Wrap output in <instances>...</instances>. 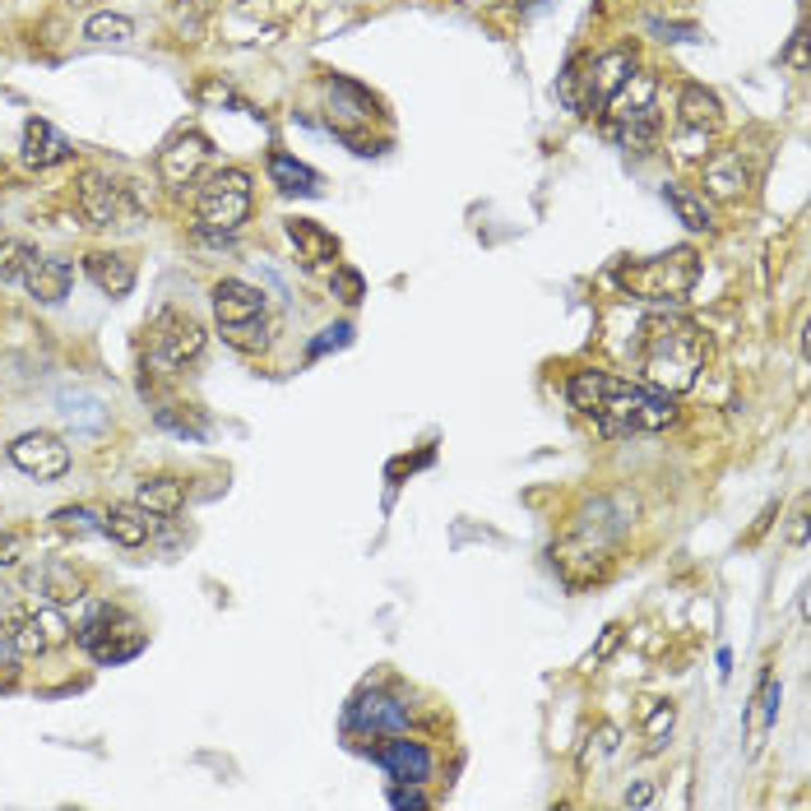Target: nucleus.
<instances>
[{
  "instance_id": "30",
  "label": "nucleus",
  "mask_w": 811,
  "mask_h": 811,
  "mask_svg": "<svg viewBox=\"0 0 811 811\" xmlns=\"http://www.w3.org/2000/svg\"><path fill=\"white\" fill-rule=\"evenodd\" d=\"M617 140L635 149V153H649L654 144H659V107L645 112V116H631V121H621L617 126Z\"/></svg>"
},
{
  "instance_id": "23",
  "label": "nucleus",
  "mask_w": 811,
  "mask_h": 811,
  "mask_svg": "<svg viewBox=\"0 0 811 811\" xmlns=\"http://www.w3.org/2000/svg\"><path fill=\"white\" fill-rule=\"evenodd\" d=\"M269 181L288 195H320V172L288 159V153H269Z\"/></svg>"
},
{
  "instance_id": "14",
  "label": "nucleus",
  "mask_w": 811,
  "mask_h": 811,
  "mask_svg": "<svg viewBox=\"0 0 811 811\" xmlns=\"http://www.w3.org/2000/svg\"><path fill=\"white\" fill-rule=\"evenodd\" d=\"M214 316H218V325L261 320V316H265V292L251 288L246 279H223V283L214 288Z\"/></svg>"
},
{
  "instance_id": "1",
  "label": "nucleus",
  "mask_w": 811,
  "mask_h": 811,
  "mask_svg": "<svg viewBox=\"0 0 811 811\" xmlns=\"http://www.w3.org/2000/svg\"><path fill=\"white\" fill-rule=\"evenodd\" d=\"M571 404L594 418V427L603 436H631V431H659L677 418L672 408V394L641 385V381H626V376H612V371H575L571 385Z\"/></svg>"
},
{
  "instance_id": "45",
  "label": "nucleus",
  "mask_w": 811,
  "mask_h": 811,
  "mask_svg": "<svg viewBox=\"0 0 811 811\" xmlns=\"http://www.w3.org/2000/svg\"><path fill=\"white\" fill-rule=\"evenodd\" d=\"M784 61H788L798 75H807V33H793V42H788V51H784Z\"/></svg>"
},
{
  "instance_id": "34",
  "label": "nucleus",
  "mask_w": 811,
  "mask_h": 811,
  "mask_svg": "<svg viewBox=\"0 0 811 811\" xmlns=\"http://www.w3.org/2000/svg\"><path fill=\"white\" fill-rule=\"evenodd\" d=\"M223 339H228L237 353H265V349H269L265 320H241V325H223Z\"/></svg>"
},
{
  "instance_id": "29",
  "label": "nucleus",
  "mask_w": 811,
  "mask_h": 811,
  "mask_svg": "<svg viewBox=\"0 0 811 811\" xmlns=\"http://www.w3.org/2000/svg\"><path fill=\"white\" fill-rule=\"evenodd\" d=\"M617 751H621V728L617 723H598V728L590 733V742H584V751H580V770L590 774L598 765H608Z\"/></svg>"
},
{
  "instance_id": "12",
  "label": "nucleus",
  "mask_w": 811,
  "mask_h": 811,
  "mask_svg": "<svg viewBox=\"0 0 811 811\" xmlns=\"http://www.w3.org/2000/svg\"><path fill=\"white\" fill-rule=\"evenodd\" d=\"M747 186H751V172H747V163H742L737 149H714L710 159H705V191H710L714 200L733 204V200L747 195Z\"/></svg>"
},
{
  "instance_id": "15",
  "label": "nucleus",
  "mask_w": 811,
  "mask_h": 811,
  "mask_svg": "<svg viewBox=\"0 0 811 811\" xmlns=\"http://www.w3.org/2000/svg\"><path fill=\"white\" fill-rule=\"evenodd\" d=\"M56 404H61V418L71 422L75 436H102L107 422H112L107 404H102V394H93V390H61Z\"/></svg>"
},
{
  "instance_id": "44",
  "label": "nucleus",
  "mask_w": 811,
  "mask_h": 811,
  "mask_svg": "<svg viewBox=\"0 0 811 811\" xmlns=\"http://www.w3.org/2000/svg\"><path fill=\"white\" fill-rule=\"evenodd\" d=\"M621 807H654V784L649 780H635L626 793H621Z\"/></svg>"
},
{
  "instance_id": "20",
  "label": "nucleus",
  "mask_w": 811,
  "mask_h": 811,
  "mask_svg": "<svg viewBox=\"0 0 811 811\" xmlns=\"http://www.w3.org/2000/svg\"><path fill=\"white\" fill-rule=\"evenodd\" d=\"M102 533L121 547H144L149 533H153V520L140 502H116L107 515H102Z\"/></svg>"
},
{
  "instance_id": "9",
  "label": "nucleus",
  "mask_w": 811,
  "mask_h": 811,
  "mask_svg": "<svg viewBox=\"0 0 811 811\" xmlns=\"http://www.w3.org/2000/svg\"><path fill=\"white\" fill-rule=\"evenodd\" d=\"M349 728L357 733H376V737H390V733H404L408 728V710L394 696L381 692H362L349 705Z\"/></svg>"
},
{
  "instance_id": "26",
  "label": "nucleus",
  "mask_w": 811,
  "mask_h": 811,
  "mask_svg": "<svg viewBox=\"0 0 811 811\" xmlns=\"http://www.w3.org/2000/svg\"><path fill=\"white\" fill-rule=\"evenodd\" d=\"M5 641H10L14 649H20V659H38L42 649H51L38 612H14V617L5 621Z\"/></svg>"
},
{
  "instance_id": "37",
  "label": "nucleus",
  "mask_w": 811,
  "mask_h": 811,
  "mask_svg": "<svg viewBox=\"0 0 811 811\" xmlns=\"http://www.w3.org/2000/svg\"><path fill=\"white\" fill-rule=\"evenodd\" d=\"M353 343V325H330V330H320V339L311 343L306 349V357L316 362V357H325V353H339V349H349Z\"/></svg>"
},
{
  "instance_id": "35",
  "label": "nucleus",
  "mask_w": 811,
  "mask_h": 811,
  "mask_svg": "<svg viewBox=\"0 0 811 811\" xmlns=\"http://www.w3.org/2000/svg\"><path fill=\"white\" fill-rule=\"evenodd\" d=\"M33 261V246L20 237H5L0 241V283H14V279H24V269Z\"/></svg>"
},
{
  "instance_id": "7",
  "label": "nucleus",
  "mask_w": 811,
  "mask_h": 811,
  "mask_svg": "<svg viewBox=\"0 0 811 811\" xmlns=\"http://www.w3.org/2000/svg\"><path fill=\"white\" fill-rule=\"evenodd\" d=\"M210 159H214V144L200 130H181L159 149V177L167 186H191Z\"/></svg>"
},
{
  "instance_id": "25",
  "label": "nucleus",
  "mask_w": 811,
  "mask_h": 811,
  "mask_svg": "<svg viewBox=\"0 0 811 811\" xmlns=\"http://www.w3.org/2000/svg\"><path fill=\"white\" fill-rule=\"evenodd\" d=\"M149 515H177L181 506H186V487L177 478H167V473H159V478H144L140 482V496H135Z\"/></svg>"
},
{
  "instance_id": "36",
  "label": "nucleus",
  "mask_w": 811,
  "mask_h": 811,
  "mask_svg": "<svg viewBox=\"0 0 811 811\" xmlns=\"http://www.w3.org/2000/svg\"><path fill=\"white\" fill-rule=\"evenodd\" d=\"M51 520H56L61 533H75V538H84V533H98V529H102V524L93 520V510H84V506H61L56 515H51Z\"/></svg>"
},
{
  "instance_id": "38",
  "label": "nucleus",
  "mask_w": 811,
  "mask_h": 811,
  "mask_svg": "<svg viewBox=\"0 0 811 811\" xmlns=\"http://www.w3.org/2000/svg\"><path fill=\"white\" fill-rule=\"evenodd\" d=\"M38 617H42L47 645H65V641H71V626H65V617H61L56 603H51V608H38Z\"/></svg>"
},
{
  "instance_id": "6",
  "label": "nucleus",
  "mask_w": 811,
  "mask_h": 811,
  "mask_svg": "<svg viewBox=\"0 0 811 811\" xmlns=\"http://www.w3.org/2000/svg\"><path fill=\"white\" fill-rule=\"evenodd\" d=\"M10 464L28 478L51 482L71 469V445H61L51 431H24V436L10 445Z\"/></svg>"
},
{
  "instance_id": "18",
  "label": "nucleus",
  "mask_w": 811,
  "mask_h": 811,
  "mask_svg": "<svg viewBox=\"0 0 811 811\" xmlns=\"http://www.w3.org/2000/svg\"><path fill=\"white\" fill-rule=\"evenodd\" d=\"M84 274H89L107 297H126L135 288V261L130 255H116V251H89L84 255Z\"/></svg>"
},
{
  "instance_id": "32",
  "label": "nucleus",
  "mask_w": 811,
  "mask_h": 811,
  "mask_svg": "<svg viewBox=\"0 0 811 811\" xmlns=\"http://www.w3.org/2000/svg\"><path fill=\"white\" fill-rule=\"evenodd\" d=\"M84 38L89 42H130L135 24L126 20V14H93V20L84 24Z\"/></svg>"
},
{
  "instance_id": "4",
  "label": "nucleus",
  "mask_w": 811,
  "mask_h": 811,
  "mask_svg": "<svg viewBox=\"0 0 811 811\" xmlns=\"http://www.w3.org/2000/svg\"><path fill=\"white\" fill-rule=\"evenodd\" d=\"M251 218V172L223 167L195 195V228L200 237H232Z\"/></svg>"
},
{
  "instance_id": "13",
  "label": "nucleus",
  "mask_w": 811,
  "mask_h": 811,
  "mask_svg": "<svg viewBox=\"0 0 811 811\" xmlns=\"http://www.w3.org/2000/svg\"><path fill=\"white\" fill-rule=\"evenodd\" d=\"M75 153V144L65 140V135L51 126V121H38L33 116L28 126H24V140H20V159L28 163V167H38V172H47V167H56V163H65Z\"/></svg>"
},
{
  "instance_id": "5",
  "label": "nucleus",
  "mask_w": 811,
  "mask_h": 811,
  "mask_svg": "<svg viewBox=\"0 0 811 811\" xmlns=\"http://www.w3.org/2000/svg\"><path fill=\"white\" fill-rule=\"evenodd\" d=\"M153 353H159L167 367H186V362H195L204 353V325L191 316V311H177V306H167L153 316Z\"/></svg>"
},
{
  "instance_id": "3",
  "label": "nucleus",
  "mask_w": 811,
  "mask_h": 811,
  "mask_svg": "<svg viewBox=\"0 0 811 811\" xmlns=\"http://www.w3.org/2000/svg\"><path fill=\"white\" fill-rule=\"evenodd\" d=\"M700 279V255L692 246H672L663 255H649V261H635V265H617V283L621 292L641 302H682L686 292L696 288Z\"/></svg>"
},
{
  "instance_id": "21",
  "label": "nucleus",
  "mask_w": 811,
  "mask_h": 811,
  "mask_svg": "<svg viewBox=\"0 0 811 811\" xmlns=\"http://www.w3.org/2000/svg\"><path fill=\"white\" fill-rule=\"evenodd\" d=\"M28 584L38 590L47 603H56V608H71V603L84 598V575L75 571V566H65V561H47L42 571H33Z\"/></svg>"
},
{
  "instance_id": "16",
  "label": "nucleus",
  "mask_w": 811,
  "mask_h": 811,
  "mask_svg": "<svg viewBox=\"0 0 811 811\" xmlns=\"http://www.w3.org/2000/svg\"><path fill=\"white\" fill-rule=\"evenodd\" d=\"M325 98H330V121L334 130H349V121H371L376 116V98L353 79H325Z\"/></svg>"
},
{
  "instance_id": "39",
  "label": "nucleus",
  "mask_w": 811,
  "mask_h": 811,
  "mask_svg": "<svg viewBox=\"0 0 811 811\" xmlns=\"http://www.w3.org/2000/svg\"><path fill=\"white\" fill-rule=\"evenodd\" d=\"M14 682H20V649L0 635V692H10Z\"/></svg>"
},
{
  "instance_id": "42",
  "label": "nucleus",
  "mask_w": 811,
  "mask_h": 811,
  "mask_svg": "<svg viewBox=\"0 0 811 811\" xmlns=\"http://www.w3.org/2000/svg\"><path fill=\"white\" fill-rule=\"evenodd\" d=\"M617 645H621V626H617V621H612V626H608V631H603V641H598V649L590 654V668H598V663H608Z\"/></svg>"
},
{
  "instance_id": "17",
  "label": "nucleus",
  "mask_w": 811,
  "mask_h": 811,
  "mask_svg": "<svg viewBox=\"0 0 811 811\" xmlns=\"http://www.w3.org/2000/svg\"><path fill=\"white\" fill-rule=\"evenodd\" d=\"M288 241L297 246V261L306 265H339V237L320 228L316 218H288Z\"/></svg>"
},
{
  "instance_id": "46",
  "label": "nucleus",
  "mask_w": 811,
  "mask_h": 811,
  "mask_svg": "<svg viewBox=\"0 0 811 811\" xmlns=\"http://www.w3.org/2000/svg\"><path fill=\"white\" fill-rule=\"evenodd\" d=\"M20 552H24L20 533H0V566H14V561H20Z\"/></svg>"
},
{
  "instance_id": "31",
  "label": "nucleus",
  "mask_w": 811,
  "mask_h": 811,
  "mask_svg": "<svg viewBox=\"0 0 811 811\" xmlns=\"http://www.w3.org/2000/svg\"><path fill=\"white\" fill-rule=\"evenodd\" d=\"M172 20H177V33H181L186 42H200L204 38V24L214 20V0H181Z\"/></svg>"
},
{
  "instance_id": "2",
  "label": "nucleus",
  "mask_w": 811,
  "mask_h": 811,
  "mask_svg": "<svg viewBox=\"0 0 811 811\" xmlns=\"http://www.w3.org/2000/svg\"><path fill=\"white\" fill-rule=\"evenodd\" d=\"M710 357V339L692 316H649L641 325V371L654 390L686 394Z\"/></svg>"
},
{
  "instance_id": "41",
  "label": "nucleus",
  "mask_w": 811,
  "mask_h": 811,
  "mask_svg": "<svg viewBox=\"0 0 811 811\" xmlns=\"http://www.w3.org/2000/svg\"><path fill=\"white\" fill-rule=\"evenodd\" d=\"M649 33H663L668 42H696L700 38L696 24H663V20H649Z\"/></svg>"
},
{
  "instance_id": "28",
  "label": "nucleus",
  "mask_w": 811,
  "mask_h": 811,
  "mask_svg": "<svg viewBox=\"0 0 811 811\" xmlns=\"http://www.w3.org/2000/svg\"><path fill=\"white\" fill-rule=\"evenodd\" d=\"M672 723H677V710H672V700H645L641 705V733H645V747L649 751H659L663 742H668V733H672Z\"/></svg>"
},
{
  "instance_id": "22",
  "label": "nucleus",
  "mask_w": 811,
  "mask_h": 811,
  "mask_svg": "<svg viewBox=\"0 0 811 811\" xmlns=\"http://www.w3.org/2000/svg\"><path fill=\"white\" fill-rule=\"evenodd\" d=\"M719 98L705 89V84H682V93H677V130H705L710 135L719 126Z\"/></svg>"
},
{
  "instance_id": "8",
  "label": "nucleus",
  "mask_w": 811,
  "mask_h": 811,
  "mask_svg": "<svg viewBox=\"0 0 811 811\" xmlns=\"http://www.w3.org/2000/svg\"><path fill=\"white\" fill-rule=\"evenodd\" d=\"M376 765H381L394 784H422L431 774V751L404 733H390L381 747H376Z\"/></svg>"
},
{
  "instance_id": "47",
  "label": "nucleus",
  "mask_w": 811,
  "mask_h": 811,
  "mask_svg": "<svg viewBox=\"0 0 811 811\" xmlns=\"http://www.w3.org/2000/svg\"><path fill=\"white\" fill-rule=\"evenodd\" d=\"M464 5H482V0H464Z\"/></svg>"
},
{
  "instance_id": "10",
  "label": "nucleus",
  "mask_w": 811,
  "mask_h": 811,
  "mask_svg": "<svg viewBox=\"0 0 811 811\" xmlns=\"http://www.w3.org/2000/svg\"><path fill=\"white\" fill-rule=\"evenodd\" d=\"M79 214L93 223V228H112V223H121V214H126V191L102 177V172H84L79 181Z\"/></svg>"
},
{
  "instance_id": "33",
  "label": "nucleus",
  "mask_w": 811,
  "mask_h": 811,
  "mask_svg": "<svg viewBox=\"0 0 811 811\" xmlns=\"http://www.w3.org/2000/svg\"><path fill=\"white\" fill-rule=\"evenodd\" d=\"M780 714V682L770 677H761V692H756V710H751V742H761L765 737V723Z\"/></svg>"
},
{
  "instance_id": "11",
  "label": "nucleus",
  "mask_w": 811,
  "mask_h": 811,
  "mask_svg": "<svg viewBox=\"0 0 811 811\" xmlns=\"http://www.w3.org/2000/svg\"><path fill=\"white\" fill-rule=\"evenodd\" d=\"M24 283L33 292V302L38 306H56L71 297V283H75V269L71 261H61V255H38L33 251V261L24 269Z\"/></svg>"
},
{
  "instance_id": "40",
  "label": "nucleus",
  "mask_w": 811,
  "mask_h": 811,
  "mask_svg": "<svg viewBox=\"0 0 811 811\" xmlns=\"http://www.w3.org/2000/svg\"><path fill=\"white\" fill-rule=\"evenodd\" d=\"M334 288L343 292V302H362V274L349 265H334Z\"/></svg>"
},
{
  "instance_id": "27",
  "label": "nucleus",
  "mask_w": 811,
  "mask_h": 811,
  "mask_svg": "<svg viewBox=\"0 0 811 811\" xmlns=\"http://www.w3.org/2000/svg\"><path fill=\"white\" fill-rule=\"evenodd\" d=\"M663 200H668V210L677 214V223H686V228H692V232H710V228H714L710 204H705L700 195L682 191V186H663Z\"/></svg>"
},
{
  "instance_id": "19",
  "label": "nucleus",
  "mask_w": 811,
  "mask_h": 811,
  "mask_svg": "<svg viewBox=\"0 0 811 811\" xmlns=\"http://www.w3.org/2000/svg\"><path fill=\"white\" fill-rule=\"evenodd\" d=\"M654 98H659V79H654L649 71H641V75H631L626 84H621V89L603 102V107H608L612 126H621V121H631V116L654 112Z\"/></svg>"
},
{
  "instance_id": "43",
  "label": "nucleus",
  "mask_w": 811,
  "mask_h": 811,
  "mask_svg": "<svg viewBox=\"0 0 811 811\" xmlns=\"http://www.w3.org/2000/svg\"><path fill=\"white\" fill-rule=\"evenodd\" d=\"M390 807H431L427 802V793H418V784H400V788H390Z\"/></svg>"
},
{
  "instance_id": "24",
  "label": "nucleus",
  "mask_w": 811,
  "mask_h": 811,
  "mask_svg": "<svg viewBox=\"0 0 811 811\" xmlns=\"http://www.w3.org/2000/svg\"><path fill=\"white\" fill-rule=\"evenodd\" d=\"M140 649H144V631L135 626L130 617L121 621L116 631H107V635H102L98 645H89V654H93L98 663H126V659H135V654H140Z\"/></svg>"
}]
</instances>
